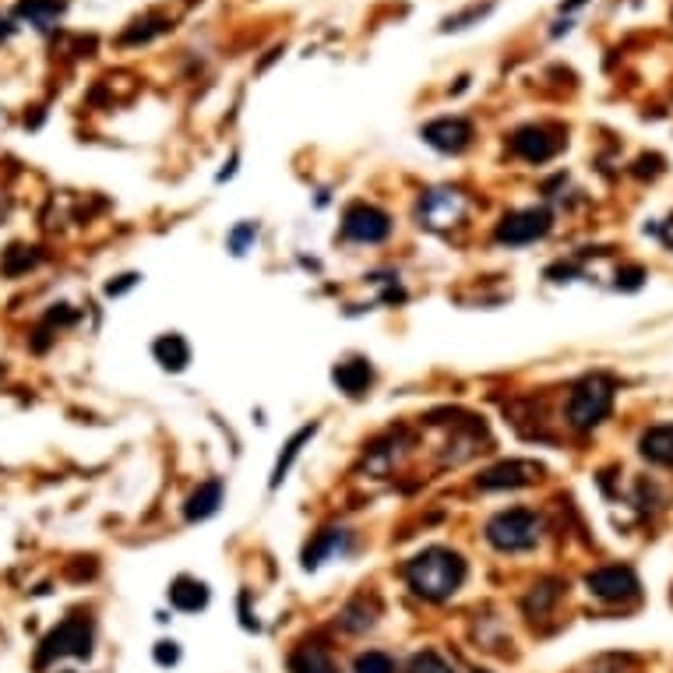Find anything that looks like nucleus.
Wrapping results in <instances>:
<instances>
[{
	"mask_svg": "<svg viewBox=\"0 0 673 673\" xmlns=\"http://www.w3.org/2000/svg\"><path fill=\"white\" fill-rule=\"evenodd\" d=\"M176 660H181V645H176V642H155V663L159 666H173Z\"/></svg>",
	"mask_w": 673,
	"mask_h": 673,
	"instance_id": "nucleus-28",
	"label": "nucleus"
},
{
	"mask_svg": "<svg viewBox=\"0 0 673 673\" xmlns=\"http://www.w3.org/2000/svg\"><path fill=\"white\" fill-rule=\"evenodd\" d=\"M561 596V582H543V586H536L533 593H529V599H525V614H543L546 607L554 604V599Z\"/></svg>",
	"mask_w": 673,
	"mask_h": 673,
	"instance_id": "nucleus-22",
	"label": "nucleus"
},
{
	"mask_svg": "<svg viewBox=\"0 0 673 673\" xmlns=\"http://www.w3.org/2000/svg\"><path fill=\"white\" fill-rule=\"evenodd\" d=\"M138 279H141V275H134V272H131V275H120L117 282H110V286H106V293H110V296L128 293L131 286H138Z\"/></svg>",
	"mask_w": 673,
	"mask_h": 673,
	"instance_id": "nucleus-29",
	"label": "nucleus"
},
{
	"mask_svg": "<svg viewBox=\"0 0 673 673\" xmlns=\"http://www.w3.org/2000/svg\"><path fill=\"white\" fill-rule=\"evenodd\" d=\"M258 240V222H240L237 229H229V251H234L237 258H243L247 251H251V243Z\"/></svg>",
	"mask_w": 673,
	"mask_h": 673,
	"instance_id": "nucleus-24",
	"label": "nucleus"
},
{
	"mask_svg": "<svg viewBox=\"0 0 673 673\" xmlns=\"http://www.w3.org/2000/svg\"><path fill=\"white\" fill-rule=\"evenodd\" d=\"M317 434V423H307V427H300L286 445H282V455L275 458V469H272V487H279L282 480H286V473L293 469V463L300 458V452H304V445H311V437Z\"/></svg>",
	"mask_w": 673,
	"mask_h": 673,
	"instance_id": "nucleus-18",
	"label": "nucleus"
},
{
	"mask_svg": "<svg viewBox=\"0 0 673 673\" xmlns=\"http://www.w3.org/2000/svg\"><path fill=\"white\" fill-rule=\"evenodd\" d=\"M645 279H649V275H645L642 264H628V269L617 272V290H639Z\"/></svg>",
	"mask_w": 673,
	"mask_h": 673,
	"instance_id": "nucleus-26",
	"label": "nucleus"
},
{
	"mask_svg": "<svg viewBox=\"0 0 673 673\" xmlns=\"http://www.w3.org/2000/svg\"><path fill=\"white\" fill-rule=\"evenodd\" d=\"M476 673H490V670H476Z\"/></svg>",
	"mask_w": 673,
	"mask_h": 673,
	"instance_id": "nucleus-30",
	"label": "nucleus"
},
{
	"mask_svg": "<svg viewBox=\"0 0 673 673\" xmlns=\"http://www.w3.org/2000/svg\"><path fill=\"white\" fill-rule=\"evenodd\" d=\"M551 226H554V216L546 208H519V211H508L498 222V234L493 237L504 247H529L551 234Z\"/></svg>",
	"mask_w": 673,
	"mask_h": 673,
	"instance_id": "nucleus-5",
	"label": "nucleus"
},
{
	"mask_svg": "<svg viewBox=\"0 0 673 673\" xmlns=\"http://www.w3.org/2000/svg\"><path fill=\"white\" fill-rule=\"evenodd\" d=\"M670 226H673V216H670Z\"/></svg>",
	"mask_w": 673,
	"mask_h": 673,
	"instance_id": "nucleus-31",
	"label": "nucleus"
},
{
	"mask_svg": "<svg viewBox=\"0 0 673 673\" xmlns=\"http://www.w3.org/2000/svg\"><path fill=\"white\" fill-rule=\"evenodd\" d=\"M61 656H78V660L93 656V621H88V617L75 614V617H67L61 628H53L35 663L46 666L50 660H61Z\"/></svg>",
	"mask_w": 673,
	"mask_h": 673,
	"instance_id": "nucleus-4",
	"label": "nucleus"
},
{
	"mask_svg": "<svg viewBox=\"0 0 673 673\" xmlns=\"http://www.w3.org/2000/svg\"><path fill=\"white\" fill-rule=\"evenodd\" d=\"M170 604L181 614H198V610L208 607V586H205V582H198V578H191V575L173 578Z\"/></svg>",
	"mask_w": 673,
	"mask_h": 673,
	"instance_id": "nucleus-14",
	"label": "nucleus"
},
{
	"mask_svg": "<svg viewBox=\"0 0 673 673\" xmlns=\"http://www.w3.org/2000/svg\"><path fill=\"white\" fill-rule=\"evenodd\" d=\"M416 216H420V226H427V229H448L455 222H463L466 194L455 187H434L420 198Z\"/></svg>",
	"mask_w": 673,
	"mask_h": 673,
	"instance_id": "nucleus-6",
	"label": "nucleus"
},
{
	"mask_svg": "<svg viewBox=\"0 0 673 673\" xmlns=\"http://www.w3.org/2000/svg\"><path fill=\"white\" fill-rule=\"evenodd\" d=\"M222 498H226L222 480H205V484L187 498L184 519H187V522H205V519H211V515H216V511L222 508Z\"/></svg>",
	"mask_w": 673,
	"mask_h": 673,
	"instance_id": "nucleus-12",
	"label": "nucleus"
},
{
	"mask_svg": "<svg viewBox=\"0 0 673 673\" xmlns=\"http://www.w3.org/2000/svg\"><path fill=\"white\" fill-rule=\"evenodd\" d=\"M540 476H543L540 463H529V458H508V463L484 469L480 480H476V487H480V490H519V487L536 484Z\"/></svg>",
	"mask_w": 673,
	"mask_h": 673,
	"instance_id": "nucleus-9",
	"label": "nucleus"
},
{
	"mask_svg": "<svg viewBox=\"0 0 673 673\" xmlns=\"http://www.w3.org/2000/svg\"><path fill=\"white\" fill-rule=\"evenodd\" d=\"M586 589L604 599V604H628L642 593L639 575H634L628 564H610V568H596L586 575Z\"/></svg>",
	"mask_w": 673,
	"mask_h": 673,
	"instance_id": "nucleus-8",
	"label": "nucleus"
},
{
	"mask_svg": "<svg viewBox=\"0 0 673 673\" xmlns=\"http://www.w3.org/2000/svg\"><path fill=\"white\" fill-rule=\"evenodd\" d=\"M614 399H617V384L610 375H586L582 381L572 384L568 395V423L575 431H596L614 413Z\"/></svg>",
	"mask_w": 673,
	"mask_h": 673,
	"instance_id": "nucleus-2",
	"label": "nucleus"
},
{
	"mask_svg": "<svg viewBox=\"0 0 673 673\" xmlns=\"http://www.w3.org/2000/svg\"><path fill=\"white\" fill-rule=\"evenodd\" d=\"M484 536H487V543L493 546V551L522 554V551H533V546L540 543L543 519L529 508H508V511H498V515L487 522Z\"/></svg>",
	"mask_w": 673,
	"mask_h": 673,
	"instance_id": "nucleus-3",
	"label": "nucleus"
},
{
	"mask_svg": "<svg viewBox=\"0 0 673 673\" xmlns=\"http://www.w3.org/2000/svg\"><path fill=\"white\" fill-rule=\"evenodd\" d=\"M346 543H349L346 529H325V533H317L314 543L304 551V568H322L325 561L346 551Z\"/></svg>",
	"mask_w": 673,
	"mask_h": 673,
	"instance_id": "nucleus-17",
	"label": "nucleus"
},
{
	"mask_svg": "<svg viewBox=\"0 0 673 673\" xmlns=\"http://www.w3.org/2000/svg\"><path fill=\"white\" fill-rule=\"evenodd\" d=\"M642 458H649L652 466H666L673 469V423H660V427H649L639 441Z\"/></svg>",
	"mask_w": 673,
	"mask_h": 673,
	"instance_id": "nucleus-13",
	"label": "nucleus"
},
{
	"mask_svg": "<svg viewBox=\"0 0 673 673\" xmlns=\"http://www.w3.org/2000/svg\"><path fill=\"white\" fill-rule=\"evenodd\" d=\"M402 575L420 599L445 604V599H452L463 589L469 568H466V557L448 551V546H427V551H420L410 564H405Z\"/></svg>",
	"mask_w": 673,
	"mask_h": 673,
	"instance_id": "nucleus-1",
	"label": "nucleus"
},
{
	"mask_svg": "<svg viewBox=\"0 0 673 673\" xmlns=\"http://www.w3.org/2000/svg\"><path fill=\"white\" fill-rule=\"evenodd\" d=\"M332 381L339 384V392H346V395H363L370 388V381H375V370H370L367 360L352 357V360H343L339 367L332 370Z\"/></svg>",
	"mask_w": 673,
	"mask_h": 673,
	"instance_id": "nucleus-15",
	"label": "nucleus"
},
{
	"mask_svg": "<svg viewBox=\"0 0 673 673\" xmlns=\"http://www.w3.org/2000/svg\"><path fill=\"white\" fill-rule=\"evenodd\" d=\"M405 673H455L452 663H445L437 656V652H416V656L410 660V666H405Z\"/></svg>",
	"mask_w": 673,
	"mask_h": 673,
	"instance_id": "nucleus-25",
	"label": "nucleus"
},
{
	"mask_svg": "<svg viewBox=\"0 0 673 673\" xmlns=\"http://www.w3.org/2000/svg\"><path fill=\"white\" fill-rule=\"evenodd\" d=\"M420 138L427 141L431 149H437V152L458 155L473 141V128L463 117H441V120H431L427 128L420 131Z\"/></svg>",
	"mask_w": 673,
	"mask_h": 673,
	"instance_id": "nucleus-11",
	"label": "nucleus"
},
{
	"mask_svg": "<svg viewBox=\"0 0 673 673\" xmlns=\"http://www.w3.org/2000/svg\"><path fill=\"white\" fill-rule=\"evenodd\" d=\"M343 237L352 243H381L392 237V216L378 205H349L343 216Z\"/></svg>",
	"mask_w": 673,
	"mask_h": 673,
	"instance_id": "nucleus-7",
	"label": "nucleus"
},
{
	"mask_svg": "<svg viewBox=\"0 0 673 673\" xmlns=\"http://www.w3.org/2000/svg\"><path fill=\"white\" fill-rule=\"evenodd\" d=\"M152 357L163 363L166 370H173V375H181V370L191 363V346H187L184 335L166 332V335H159V339L152 343Z\"/></svg>",
	"mask_w": 673,
	"mask_h": 673,
	"instance_id": "nucleus-16",
	"label": "nucleus"
},
{
	"mask_svg": "<svg viewBox=\"0 0 673 673\" xmlns=\"http://www.w3.org/2000/svg\"><path fill=\"white\" fill-rule=\"evenodd\" d=\"M64 0H22L18 4V18H25L35 29H53V22L64 14Z\"/></svg>",
	"mask_w": 673,
	"mask_h": 673,
	"instance_id": "nucleus-20",
	"label": "nucleus"
},
{
	"mask_svg": "<svg viewBox=\"0 0 673 673\" xmlns=\"http://www.w3.org/2000/svg\"><path fill=\"white\" fill-rule=\"evenodd\" d=\"M290 670L293 673H339L328 656V649L322 642H307V645H300L293 656H290Z\"/></svg>",
	"mask_w": 673,
	"mask_h": 673,
	"instance_id": "nucleus-19",
	"label": "nucleus"
},
{
	"mask_svg": "<svg viewBox=\"0 0 673 673\" xmlns=\"http://www.w3.org/2000/svg\"><path fill=\"white\" fill-rule=\"evenodd\" d=\"M564 141L551 131L543 128V123H529V128H519L511 134V149L515 155H522L525 163H546V159H554L561 152Z\"/></svg>",
	"mask_w": 673,
	"mask_h": 673,
	"instance_id": "nucleus-10",
	"label": "nucleus"
},
{
	"mask_svg": "<svg viewBox=\"0 0 673 673\" xmlns=\"http://www.w3.org/2000/svg\"><path fill=\"white\" fill-rule=\"evenodd\" d=\"M339 621H343L346 631H367V628H375L378 610H375V607H367V599H352V604L343 610Z\"/></svg>",
	"mask_w": 673,
	"mask_h": 673,
	"instance_id": "nucleus-21",
	"label": "nucleus"
},
{
	"mask_svg": "<svg viewBox=\"0 0 673 673\" xmlns=\"http://www.w3.org/2000/svg\"><path fill=\"white\" fill-rule=\"evenodd\" d=\"M352 670H357V673H395V663H392L388 652L370 649V652H360L357 663H352Z\"/></svg>",
	"mask_w": 673,
	"mask_h": 673,
	"instance_id": "nucleus-23",
	"label": "nucleus"
},
{
	"mask_svg": "<svg viewBox=\"0 0 673 673\" xmlns=\"http://www.w3.org/2000/svg\"><path fill=\"white\" fill-rule=\"evenodd\" d=\"M35 261H40V254H18V247H11L8 258H4V272H8V275H18V272L32 269Z\"/></svg>",
	"mask_w": 673,
	"mask_h": 673,
	"instance_id": "nucleus-27",
	"label": "nucleus"
}]
</instances>
